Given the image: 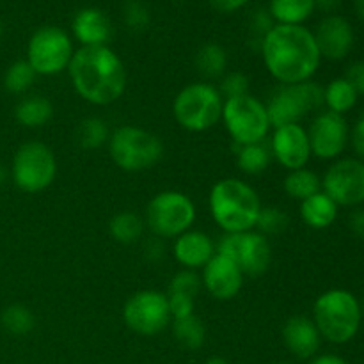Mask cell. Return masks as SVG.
I'll return each mask as SVG.
<instances>
[{"mask_svg":"<svg viewBox=\"0 0 364 364\" xmlns=\"http://www.w3.org/2000/svg\"><path fill=\"white\" fill-rule=\"evenodd\" d=\"M224 98L210 82L188 84L174 96L173 114L183 130L201 134L215 127L223 116Z\"/></svg>","mask_w":364,"mask_h":364,"instance_id":"8992f818","label":"cell"},{"mask_svg":"<svg viewBox=\"0 0 364 364\" xmlns=\"http://www.w3.org/2000/svg\"><path fill=\"white\" fill-rule=\"evenodd\" d=\"M313 36H315L320 55L329 60L345 59L354 46V28L348 23V20L338 14L323 18Z\"/></svg>","mask_w":364,"mask_h":364,"instance_id":"ac0fdd59","label":"cell"},{"mask_svg":"<svg viewBox=\"0 0 364 364\" xmlns=\"http://www.w3.org/2000/svg\"><path fill=\"white\" fill-rule=\"evenodd\" d=\"M338 210L340 206L322 191L301 201V217L311 230H326L333 226L338 219Z\"/></svg>","mask_w":364,"mask_h":364,"instance_id":"7402d4cb","label":"cell"},{"mask_svg":"<svg viewBox=\"0 0 364 364\" xmlns=\"http://www.w3.org/2000/svg\"><path fill=\"white\" fill-rule=\"evenodd\" d=\"M71 85L84 102L107 107L117 102L127 89V68L109 46H82L68 66Z\"/></svg>","mask_w":364,"mask_h":364,"instance_id":"7a4b0ae2","label":"cell"},{"mask_svg":"<svg viewBox=\"0 0 364 364\" xmlns=\"http://www.w3.org/2000/svg\"><path fill=\"white\" fill-rule=\"evenodd\" d=\"M11 176L21 192L38 194L46 191L57 176L55 155L43 142H23L13 156Z\"/></svg>","mask_w":364,"mask_h":364,"instance_id":"9c48e42d","label":"cell"},{"mask_svg":"<svg viewBox=\"0 0 364 364\" xmlns=\"http://www.w3.org/2000/svg\"><path fill=\"white\" fill-rule=\"evenodd\" d=\"M270 153L272 159H276L284 169L297 171L306 167L311 159L308 130L301 127V123L274 128Z\"/></svg>","mask_w":364,"mask_h":364,"instance_id":"2e32d148","label":"cell"},{"mask_svg":"<svg viewBox=\"0 0 364 364\" xmlns=\"http://www.w3.org/2000/svg\"><path fill=\"white\" fill-rule=\"evenodd\" d=\"M358 91L345 77L334 78L323 87V105L327 107V110L340 116L350 112L358 103Z\"/></svg>","mask_w":364,"mask_h":364,"instance_id":"cb8c5ba5","label":"cell"},{"mask_svg":"<svg viewBox=\"0 0 364 364\" xmlns=\"http://www.w3.org/2000/svg\"><path fill=\"white\" fill-rule=\"evenodd\" d=\"M276 364H291V363H287V361H281V363H276Z\"/></svg>","mask_w":364,"mask_h":364,"instance_id":"f907efd6","label":"cell"},{"mask_svg":"<svg viewBox=\"0 0 364 364\" xmlns=\"http://www.w3.org/2000/svg\"><path fill=\"white\" fill-rule=\"evenodd\" d=\"M323 107V87L316 82L308 80L302 84L281 85L267 103L270 124L274 128L284 124L301 123L308 114Z\"/></svg>","mask_w":364,"mask_h":364,"instance_id":"30bf717a","label":"cell"},{"mask_svg":"<svg viewBox=\"0 0 364 364\" xmlns=\"http://www.w3.org/2000/svg\"><path fill=\"white\" fill-rule=\"evenodd\" d=\"M308 139L311 155L320 160H336L348 146L350 128L345 116L326 110L311 121Z\"/></svg>","mask_w":364,"mask_h":364,"instance_id":"9a60e30c","label":"cell"},{"mask_svg":"<svg viewBox=\"0 0 364 364\" xmlns=\"http://www.w3.org/2000/svg\"><path fill=\"white\" fill-rule=\"evenodd\" d=\"M363 309L352 291L333 288L320 295L313 304V322L322 340L345 345L359 333Z\"/></svg>","mask_w":364,"mask_h":364,"instance_id":"277c9868","label":"cell"},{"mask_svg":"<svg viewBox=\"0 0 364 364\" xmlns=\"http://www.w3.org/2000/svg\"><path fill=\"white\" fill-rule=\"evenodd\" d=\"M201 283L217 301H231L244 287V274L230 258L215 252L203 267Z\"/></svg>","mask_w":364,"mask_h":364,"instance_id":"e0dca14e","label":"cell"},{"mask_svg":"<svg viewBox=\"0 0 364 364\" xmlns=\"http://www.w3.org/2000/svg\"><path fill=\"white\" fill-rule=\"evenodd\" d=\"M196 205L178 191L159 192L146 208V226L156 238H176L196 223Z\"/></svg>","mask_w":364,"mask_h":364,"instance_id":"ba28073f","label":"cell"},{"mask_svg":"<svg viewBox=\"0 0 364 364\" xmlns=\"http://www.w3.org/2000/svg\"><path fill=\"white\" fill-rule=\"evenodd\" d=\"M228 66V53L217 43H206L199 48L196 55V68L199 73L208 80H215L226 73Z\"/></svg>","mask_w":364,"mask_h":364,"instance_id":"484cf974","label":"cell"},{"mask_svg":"<svg viewBox=\"0 0 364 364\" xmlns=\"http://www.w3.org/2000/svg\"><path fill=\"white\" fill-rule=\"evenodd\" d=\"M203 287L201 277L196 274V270H180L169 283V294H183L196 297L199 288Z\"/></svg>","mask_w":364,"mask_h":364,"instance_id":"d590c367","label":"cell"},{"mask_svg":"<svg viewBox=\"0 0 364 364\" xmlns=\"http://www.w3.org/2000/svg\"><path fill=\"white\" fill-rule=\"evenodd\" d=\"M270 160H272L270 146L263 144V142H256V144H247V146H238L237 166L244 174H249V176L262 174L263 171L269 167Z\"/></svg>","mask_w":364,"mask_h":364,"instance_id":"4316f807","label":"cell"},{"mask_svg":"<svg viewBox=\"0 0 364 364\" xmlns=\"http://www.w3.org/2000/svg\"><path fill=\"white\" fill-rule=\"evenodd\" d=\"M73 43L66 31L53 25L38 28L27 45V63L36 75L53 77L68 70L73 57Z\"/></svg>","mask_w":364,"mask_h":364,"instance_id":"8fae6325","label":"cell"},{"mask_svg":"<svg viewBox=\"0 0 364 364\" xmlns=\"http://www.w3.org/2000/svg\"><path fill=\"white\" fill-rule=\"evenodd\" d=\"M361 309H364V301H363V306H361Z\"/></svg>","mask_w":364,"mask_h":364,"instance_id":"816d5d0a","label":"cell"},{"mask_svg":"<svg viewBox=\"0 0 364 364\" xmlns=\"http://www.w3.org/2000/svg\"><path fill=\"white\" fill-rule=\"evenodd\" d=\"M354 9L358 13V16L364 20V0H354Z\"/></svg>","mask_w":364,"mask_h":364,"instance_id":"bcb514c9","label":"cell"},{"mask_svg":"<svg viewBox=\"0 0 364 364\" xmlns=\"http://www.w3.org/2000/svg\"><path fill=\"white\" fill-rule=\"evenodd\" d=\"M144 220L134 212H119L110 219L109 233L116 242L124 245L135 244L142 237Z\"/></svg>","mask_w":364,"mask_h":364,"instance_id":"f1b7e54d","label":"cell"},{"mask_svg":"<svg viewBox=\"0 0 364 364\" xmlns=\"http://www.w3.org/2000/svg\"><path fill=\"white\" fill-rule=\"evenodd\" d=\"M110 130L109 124L102 119V117H87L78 124L77 139L78 144L85 149H96L102 148L103 144L109 142Z\"/></svg>","mask_w":364,"mask_h":364,"instance_id":"1f68e13d","label":"cell"},{"mask_svg":"<svg viewBox=\"0 0 364 364\" xmlns=\"http://www.w3.org/2000/svg\"><path fill=\"white\" fill-rule=\"evenodd\" d=\"M112 162L127 173H142L162 160L164 142L159 135L134 124L116 128L109 137Z\"/></svg>","mask_w":364,"mask_h":364,"instance_id":"5b68a950","label":"cell"},{"mask_svg":"<svg viewBox=\"0 0 364 364\" xmlns=\"http://www.w3.org/2000/svg\"><path fill=\"white\" fill-rule=\"evenodd\" d=\"M345 78L358 91V95H364V60L352 63L345 71Z\"/></svg>","mask_w":364,"mask_h":364,"instance_id":"f35d334b","label":"cell"},{"mask_svg":"<svg viewBox=\"0 0 364 364\" xmlns=\"http://www.w3.org/2000/svg\"><path fill=\"white\" fill-rule=\"evenodd\" d=\"M320 191H322V180L318 178V174L306 167L290 171L288 176L284 178V192L297 201H304Z\"/></svg>","mask_w":364,"mask_h":364,"instance_id":"83f0119b","label":"cell"},{"mask_svg":"<svg viewBox=\"0 0 364 364\" xmlns=\"http://www.w3.org/2000/svg\"><path fill=\"white\" fill-rule=\"evenodd\" d=\"M348 142L352 144V149L358 155V159L364 162V114L358 119V123L354 124V128L350 130V139Z\"/></svg>","mask_w":364,"mask_h":364,"instance_id":"ab89813d","label":"cell"},{"mask_svg":"<svg viewBox=\"0 0 364 364\" xmlns=\"http://www.w3.org/2000/svg\"><path fill=\"white\" fill-rule=\"evenodd\" d=\"M217 255L230 258L244 276L258 277L269 270L272 262V247L259 231L226 233L217 245Z\"/></svg>","mask_w":364,"mask_h":364,"instance_id":"7c38bea8","label":"cell"},{"mask_svg":"<svg viewBox=\"0 0 364 364\" xmlns=\"http://www.w3.org/2000/svg\"><path fill=\"white\" fill-rule=\"evenodd\" d=\"M124 21L132 31H144L149 25V13L142 4L132 2L124 11Z\"/></svg>","mask_w":364,"mask_h":364,"instance_id":"74e56055","label":"cell"},{"mask_svg":"<svg viewBox=\"0 0 364 364\" xmlns=\"http://www.w3.org/2000/svg\"><path fill=\"white\" fill-rule=\"evenodd\" d=\"M36 77L38 75L27 60H16L7 68L6 75H4V85L11 95H23L32 87Z\"/></svg>","mask_w":364,"mask_h":364,"instance_id":"d6a6232c","label":"cell"},{"mask_svg":"<svg viewBox=\"0 0 364 364\" xmlns=\"http://www.w3.org/2000/svg\"><path fill=\"white\" fill-rule=\"evenodd\" d=\"M215 245L212 238L203 231L188 230L174 238L173 255L174 259L187 270L203 269L215 255Z\"/></svg>","mask_w":364,"mask_h":364,"instance_id":"ffe728a7","label":"cell"},{"mask_svg":"<svg viewBox=\"0 0 364 364\" xmlns=\"http://www.w3.org/2000/svg\"><path fill=\"white\" fill-rule=\"evenodd\" d=\"M315 11V0H270V16L279 25H302Z\"/></svg>","mask_w":364,"mask_h":364,"instance_id":"d4e9b609","label":"cell"},{"mask_svg":"<svg viewBox=\"0 0 364 364\" xmlns=\"http://www.w3.org/2000/svg\"><path fill=\"white\" fill-rule=\"evenodd\" d=\"M146 256H148L149 259H160L162 258V252H164V245H162V238H151V240L146 244V249H144Z\"/></svg>","mask_w":364,"mask_h":364,"instance_id":"7bdbcfd3","label":"cell"},{"mask_svg":"<svg viewBox=\"0 0 364 364\" xmlns=\"http://www.w3.org/2000/svg\"><path fill=\"white\" fill-rule=\"evenodd\" d=\"M322 192L338 206L363 205L364 162L359 159H338L323 174Z\"/></svg>","mask_w":364,"mask_h":364,"instance_id":"5bb4252c","label":"cell"},{"mask_svg":"<svg viewBox=\"0 0 364 364\" xmlns=\"http://www.w3.org/2000/svg\"><path fill=\"white\" fill-rule=\"evenodd\" d=\"M2 34H4V25L2 21H0V38H2Z\"/></svg>","mask_w":364,"mask_h":364,"instance_id":"681fc988","label":"cell"},{"mask_svg":"<svg viewBox=\"0 0 364 364\" xmlns=\"http://www.w3.org/2000/svg\"><path fill=\"white\" fill-rule=\"evenodd\" d=\"M6 178H7V171H6V167H4L2 164H0V187H2V185H4Z\"/></svg>","mask_w":364,"mask_h":364,"instance_id":"c3c4849f","label":"cell"},{"mask_svg":"<svg viewBox=\"0 0 364 364\" xmlns=\"http://www.w3.org/2000/svg\"><path fill=\"white\" fill-rule=\"evenodd\" d=\"M262 55L281 85L311 80L322 60L315 36L304 25H274L262 39Z\"/></svg>","mask_w":364,"mask_h":364,"instance_id":"6da1fadb","label":"cell"},{"mask_svg":"<svg viewBox=\"0 0 364 364\" xmlns=\"http://www.w3.org/2000/svg\"><path fill=\"white\" fill-rule=\"evenodd\" d=\"M220 121L237 146L263 142L272 128L267 105L252 95L224 100Z\"/></svg>","mask_w":364,"mask_h":364,"instance_id":"52a82bcc","label":"cell"},{"mask_svg":"<svg viewBox=\"0 0 364 364\" xmlns=\"http://www.w3.org/2000/svg\"><path fill=\"white\" fill-rule=\"evenodd\" d=\"M205 364H228V361L224 358H210V359H206L205 361Z\"/></svg>","mask_w":364,"mask_h":364,"instance_id":"7dc6e473","label":"cell"},{"mask_svg":"<svg viewBox=\"0 0 364 364\" xmlns=\"http://www.w3.org/2000/svg\"><path fill=\"white\" fill-rule=\"evenodd\" d=\"M73 34L82 46H107L112 36V23L103 11L85 7L75 14Z\"/></svg>","mask_w":364,"mask_h":364,"instance_id":"44dd1931","label":"cell"},{"mask_svg":"<svg viewBox=\"0 0 364 364\" xmlns=\"http://www.w3.org/2000/svg\"><path fill=\"white\" fill-rule=\"evenodd\" d=\"M341 4V0H315V7L326 11V13H331V11L336 9Z\"/></svg>","mask_w":364,"mask_h":364,"instance_id":"f6af8a7d","label":"cell"},{"mask_svg":"<svg viewBox=\"0 0 364 364\" xmlns=\"http://www.w3.org/2000/svg\"><path fill=\"white\" fill-rule=\"evenodd\" d=\"M173 334L174 340L187 350H198L203 347L206 340V329L201 318L196 315L187 316V318L173 320Z\"/></svg>","mask_w":364,"mask_h":364,"instance_id":"f546056e","label":"cell"},{"mask_svg":"<svg viewBox=\"0 0 364 364\" xmlns=\"http://www.w3.org/2000/svg\"><path fill=\"white\" fill-rule=\"evenodd\" d=\"M208 206L213 220L224 233L255 230L262 212L258 192L240 178H224L213 183Z\"/></svg>","mask_w":364,"mask_h":364,"instance_id":"3957f363","label":"cell"},{"mask_svg":"<svg viewBox=\"0 0 364 364\" xmlns=\"http://www.w3.org/2000/svg\"><path fill=\"white\" fill-rule=\"evenodd\" d=\"M247 2L249 0H210V4L220 13H233V11L244 7Z\"/></svg>","mask_w":364,"mask_h":364,"instance_id":"b9f144b4","label":"cell"},{"mask_svg":"<svg viewBox=\"0 0 364 364\" xmlns=\"http://www.w3.org/2000/svg\"><path fill=\"white\" fill-rule=\"evenodd\" d=\"M0 323L13 336H25L36 326V316L27 306L11 304L0 315Z\"/></svg>","mask_w":364,"mask_h":364,"instance_id":"4dcf8cb0","label":"cell"},{"mask_svg":"<svg viewBox=\"0 0 364 364\" xmlns=\"http://www.w3.org/2000/svg\"><path fill=\"white\" fill-rule=\"evenodd\" d=\"M167 301H169V311L173 320L187 318V316L196 315V297L183 294H167Z\"/></svg>","mask_w":364,"mask_h":364,"instance_id":"8d00e7d4","label":"cell"},{"mask_svg":"<svg viewBox=\"0 0 364 364\" xmlns=\"http://www.w3.org/2000/svg\"><path fill=\"white\" fill-rule=\"evenodd\" d=\"M348 226H350V231L355 237L364 240V208H358L350 213Z\"/></svg>","mask_w":364,"mask_h":364,"instance_id":"60d3db41","label":"cell"},{"mask_svg":"<svg viewBox=\"0 0 364 364\" xmlns=\"http://www.w3.org/2000/svg\"><path fill=\"white\" fill-rule=\"evenodd\" d=\"M284 347L297 359H313L322 345V336L315 322L304 315H295L283 326Z\"/></svg>","mask_w":364,"mask_h":364,"instance_id":"d6986e66","label":"cell"},{"mask_svg":"<svg viewBox=\"0 0 364 364\" xmlns=\"http://www.w3.org/2000/svg\"><path fill=\"white\" fill-rule=\"evenodd\" d=\"M123 322L141 336L160 334L173 322L167 295L159 290H141L134 294L123 306Z\"/></svg>","mask_w":364,"mask_h":364,"instance_id":"4fadbf2b","label":"cell"},{"mask_svg":"<svg viewBox=\"0 0 364 364\" xmlns=\"http://www.w3.org/2000/svg\"><path fill=\"white\" fill-rule=\"evenodd\" d=\"M14 117L25 128L45 127L53 117V105L46 96L31 95L25 96L14 107Z\"/></svg>","mask_w":364,"mask_h":364,"instance_id":"603a6c76","label":"cell"},{"mask_svg":"<svg viewBox=\"0 0 364 364\" xmlns=\"http://www.w3.org/2000/svg\"><path fill=\"white\" fill-rule=\"evenodd\" d=\"M309 364H348V363L336 354H322V355H315Z\"/></svg>","mask_w":364,"mask_h":364,"instance_id":"ee69618b","label":"cell"},{"mask_svg":"<svg viewBox=\"0 0 364 364\" xmlns=\"http://www.w3.org/2000/svg\"><path fill=\"white\" fill-rule=\"evenodd\" d=\"M256 228L262 235H277L283 233L288 228V215L277 206H262Z\"/></svg>","mask_w":364,"mask_h":364,"instance_id":"836d02e7","label":"cell"},{"mask_svg":"<svg viewBox=\"0 0 364 364\" xmlns=\"http://www.w3.org/2000/svg\"><path fill=\"white\" fill-rule=\"evenodd\" d=\"M219 92L223 98H237V96L249 95V78L242 71L224 73L219 78Z\"/></svg>","mask_w":364,"mask_h":364,"instance_id":"e575fe53","label":"cell"}]
</instances>
